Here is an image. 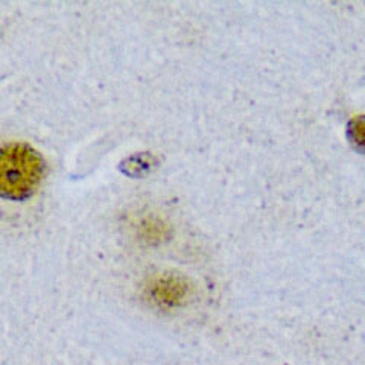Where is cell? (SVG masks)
Returning <instances> with one entry per match:
<instances>
[{
    "mask_svg": "<svg viewBox=\"0 0 365 365\" xmlns=\"http://www.w3.org/2000/svg\"><path fill=\"white\" fill-rule=\"evenodd\" d=\"M44 175V160L25 143H11L0 158V192L9 200H25L40 186Z\"/></svg>",
    "mask_w": 365,
    "mask_h": 365,
    "instance_id": "cell-1",
    "label": "cell"
},
{
    "mask_svg": "<svg viewBox=\"0 0 365 365\" xmlns=\"http://www.w3.org/2000/svg\"><path fill=\"white\" fill-rule=\"evenodd\" d=\"M151 303L162 309H175L189 300L190 288L185 279L165 274L154 279L146 289Z\"/></svg>",
    "mask_w": 365,
    "mask_h": 365,
    "instance_id": "cell-2",
    "label": "cell"
},
{
    "mask_svg": "<svg viewBox=\"0 0 365 365\" xmlns=\"http://www.w3.org/2000/svg\"><path fill=\"white\" fill-rule=\"evenodd\" d=\"M155 166V160L150 154H137L125 160L120 165L125 174H130L133 177H143L148 173H151Z\"/></svg>",
    "mask_w": 365,
    "mask_h": 365,
    "instance_id": "cell-3",
    "label": "cell"
},
{
    "mask_svg": "<svg viewBox=\"0 0 365 365\" xmlns=\"http://www.w3.org/2000/svg\"><path fill=\"white\" fill-rule=\"evenodd\" d=\"M347 139L353 150L365 154V116L353 118L347 125Z\"/></svg>",
    "mask_w": 365,
    "mask_h": 365,
    "instance_id": "cell-4",
    "label": "cell"
}]
</instances>
